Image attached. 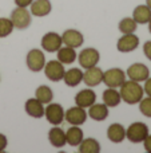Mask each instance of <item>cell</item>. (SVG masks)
<instances>
[{
  "instance_id": "6da1fadb",
  "label": "cell",
  "mask_w": 151,
  "mask_h": 153,
  "mask_svg": "<svg viewBox=\"0 0 151 153\" xmlns=\"http://www.w3.org/2000/svg\"><path fill=\"white\" fill-rule=\"evenodd\" d=\"M120 98L128 105H134V103H139V101L143 98L144 90L141 86V83L136 81H125L120 86Z\"/></svg>"
},
{
  "instance_id": "7a4b0ae2",
  "label": "cell",
  "mask_w": 151,
  "mask_h": 153,
  "mask_svg": "<svg viewBox=\"0 0 151 153\" xmlns=\"http://www.w3.org/2000/svg\"><path fill=\"white\" fill-rule=\"evenodd\" d=\"M149 136V126L143 122H134L126 129V138L134 144L143 143V140Z\"/></svg>"
},
{
  "instance_id": "3957f363",
  "label": "cell",
  "mask_w": 151,
  "mask_h": 153,
  "mask_svg": "<svg viewBox=\"0 0 151 153\" xmlns=\"http://www.w3.org/2000/svg\"><path fill=\"white\" fill-rule=\"evenodd\" d=\"M11 22L18 30H26L31 24V12L24 7H16L11 12Z\"/></svg>"
},
{
  "instance_id": "277c9868",
  "label": "cell",
  "mask_w": 151,
  "mask_h": 153,
  "mask_svg": "<svg viewBox=\"0 0 151 153\" xmlns=\"http://www.w3.org/2000/svg\"><path fill=\"white\" fill-rule=\"evenodd\" d=\"M26 62H27V67H28L31 71H34V73L42 71L45 65L44 53H43L42 50H37V48L29 50L28 54H27Z\"/></svg>"
},
{
  "instance_id": "5b68a950",
  "label": "cell",
  "mask_w": 151,
  "mask_h": 153,
  "mask_svg": "<svg viewBox=\"0 0 151 153\" xmlns=\"http://www.w3.org/2000/svg\"><path fill=\"white\" fill-rule=\"evenodd\" d=\"M44 116L51 125H60L64 121V109L60 103H47L44 108Z\"/></svg>"
},
{
  "instance_id": "8992f818",
  "label": "cell",
  "mask_w": 151,
  "mask_h": 153,
  "mask_svg": "<svg viewBox=\"0 0 151 153\" xmlns=\"http://www.w3.org/2000/svg\"><path fill=\"white\" fill-rule=\"evenodd\" d=\"M99 59H100V54L98 50L90 47V48H84V50L80 51V54L78 55V61L79 65L83 69H90L98 65Z\"/></svg>"
},
{
  "instance_id": "52a82bcc",
  "label": "cell",
  "mask_w": 151,
  "mask_h": 153,
  "mask_svg": "<svg viewBox=\"0 0 151 153\" xmlns=\"http://www.w3.org/2000/svg\"><path fill=\"white\" fill-rule=\"evenodd\" d=\"M126 81V74L122 69H118V67H114V69H110L107 71L103 73V82L107 85V87H120L122 83Z\"/></svg>"
},
{
  "instance_id": "ba28073f",
  "label": "cell",
  "mask_w": 151,
  "mask_h": 153,
  "mask_svg": "<svg viewBox=\"0 0 151 153\" xmlns=\"http://www.w3.org/2000/svg\"><path fill=\"white\" fill-rule=\"evenodd\" d=\"M66 73L64 70V65L59 61H50L45 62L44 65V74L50 81L59 82L63 79V75Z\"/></svg>"
},
{
  "instance_id": "9c48e42d",
  "label": "cell",
  "mask_w": 151,
  "mask_h": 153,
  "mask_svg": "<svg viewBox=\"0 0 151 153\" xmlns=\"http://www.w3.org/2000/svg\"><path fill=\"white\" fill-rule=\"evenodd\" d=\"M63 45L62 40V35H59L58 32H47L43 35L42 38V47L43 50L48 51V53H55Z\"/></svg>"
},
{
  "instance_id": "30bf717a",
  "label": "cell",
  "mask_w": 151,
  "mask_h": 153,
  "mask_svg": "<svg viewBox=\"0 0 151 153\" xmlns=\"http://www.w3.org/2000/svg\"><path fill=\"white\" fill-rule=\"evenodd\" d=\"M64 118L68 124L71 125H83L87 120V113H86L84 108H80V106H74V108H70L67 111H64Z\"/></svg>"
},
{
  "instance_id": "8fae6325",
  "label": "cell",
  "mask_w": 151,
  "mask_h": 153,
  "mask_svg": "<svg viewBox=\"0 0 151 153\" xmlns=\"http://www.w3.org/2000/svg\"><path fill=\"white\" fill-rule=\"evenodd\" d=\"M139 46V38L135 34H123L122 38H119L117 43V48L120 53H131L136 50Z\"/></svg>"
},
{
  "instance_id": "7c38bea8",
  "label": "cell",
  "mask_w": 151,
  "mask_h": 153,
  "mask_svg": "<svg viewBox=\"0 0 151 153\" xmlns=\"http://www.w3.org/2000/svg\"><path fill=\"white\" fill-rule=\"evenodd\" d=\"M127 76L131 81L144 82L150 76V70L143 63H133L127 69Z\"/></svg>"
},
{
  "instance_id": "4fadbf2b",
  "label": "cell",
  "mask_w": 151,
  "mask_h": 153,
  "mask_svg": "<svg viewBox=\"0 0 151 153\" xmlns=\"http://www.w3.org/2000/svg\"><path fill=\"white\" fill-rule=\"evenodd\" d=\"M62 40L66 46L68 47H72V48H76V47H80L84 42V38H83V34L79 32L78 30H66L62 35Z\"/></svg>"
},
{
  "instance_id": "5bb4252c",
  "label": "cell",
  "mask_w": 151,
  "mask_h": 153,
  "mask_svg": "<svg viewBox=\"0 0 151 153\" xmlns=\"http://www.w3.org/2000/svg\"><path fill=\"white\" fill-rule=\"evenodd\" d=\"M83 82L90 87L98 86L99 83L103 82V71L96 66L86 69V71L83 73Z\"/></svg>"
},
{
  "instance_id": "9a60e30c",
  "label": "cell",
  "mask_w": 151,
  "mask_h": 153,
  "mask_svg": "<svg viewBox=\"0 0 151 153\" xmlns=\"http://www.w3.org/2000/svg\"><path fill=\"white\" fill-rule=\"evenodd\" d=\"M24 109H26V113L29 117H34V118H42L44 116V103H42L37 98L27 100Z\"/></svg>"
},
{
  "instance_id": "2e32d148",
  "label": "cell",
  "mask_w": 151,
  "mask_h": 153,
  "mask_svg": "<svg viewBox=\"0 0 151 153\" xmlns=\"http://www.w3.org/2000/svg\"><path fill=\"white\" fill-rule=\"evenodd\" d=\"M96 102V94L91 89H83L75 97V103L80 108H90L92 103Z\"/></svg>"
},
{
  "instance_id": "e0dca14e",
  "label": "cell",
  "mask_w": 151,
  "mask_h": 153,
  "mask_svg": "<svg viewBox=\"0 0 151 153\" xmlns=\"http://www.w3.org/2000/svg\"><path fill=\"white\" fill-rule=\"evenodd\" d=\"M29 7H31V13L37 18H43V16L48 15L52 10L50 0H34Z\"/></svg>"
},
{
  "instance_id": "ac0fdd59",
  "label": "cell",
  "mask_w": 151,
  "mask_h": 153,
  "mask_svg": "<svg viewBox=\"0 0 151 153\" xmlns=\"http://www.w3.org/2000/svg\"><path fill=\"white\" fill-rule=\"evenodd\" d=\"M48 140H50V144L55 148H62V146L66 145V132H64L62 128L59 126H54L50 129L48 132Z\"/></svg>"
},
{
  "instance_id": "d6986e66",
  "label": "cell",
  "mask_w": 151,
  "mask_h": 153,
  "mask_svg": "<svg viewBox=\"0 0 151 153\" xmlns=\"http://www.w3.org/2000/svg\"><path fill=\"white\" fill-rule=\"evenodd\" d=\"M88 116L94 121H104L108 117V106L106 103H92L88 108Z\"/></svg>"
},
{
  "instance_id": "ffe728a7",
  "label": "cell",
  "mask_w": 151,
  "mask_h": 153,
  "mask_svg": "<svg viewBox=\"0 0 151 153\" xmlns=\"http://www.w3.org/2000/svg\"><path fill=\"white\" fill-rule=\"evenodd\" d=\"M107 137L111 143L119 144L126 138V129L120 124H112L107 129Z\"/></svg>"
},
{
  "instance_id": "44dd1931",
  "label": "cell",
  "mask_w": 151,
  "mask_h": 153,
  "mask_svg": "<svg viewBox=\"0 0 151 153\" xmlns=\"http://www.w3.org/2000/svg\"><path fill=\"white\" fill-rule=\"evenodd\" d=\"M63 81H64V83H66L67 86H70V87L78 86V85L83 81V71L80 69H76V67L70 69L68 71L64 73Z\"/></svg>"
},
{
  "instance_id": "7402d4cb",
  "label": "cell",
  "mask_w": 151,
  "mask_h": 153,
  "mask_svg": "<svg viewBox=\"0 0 151 153\" xmlns=\"http://www.w3.org/2000/svg\"><path fill=\"white\" fill-rule=\"evenodd\" d=\"M83 138H84V133H83V130L80 129L78 125L71 126L66 132V141H67V144H70L71 146H78L82 143Z\"/></svg>"
},
{
  "instance_id": "603a6c76",
  "label": "cell",
  "mask_w": 151,
  "mask_h": 153,
  "mask_svg": "<svg viewBox=\"0 0 151 153\" xmlns=\"http://www.w3.org/2000/svg\"><path fill=\"white\" fill-rule=\"evenodd\" d=\"M122 101L120 93L114 87H107L103 91V103H106L108 108H115Z\"/></svg>"
},
{
  "instance_id": "cb8c5ba5",
  "label": "cell",
  "mask_w": 151,
  "mask_h": 153,
  "mask_svg": "<svg viewBox=\"0 0 151 153\" xmlns=\"http://www.w3.org/2000/svg\"><path fill=\"white\" fill-rule=\"evenodd\" d=\"M133 19L138 24H146L150 22L151 19V10L149 8V5H138L135 7L133 12Z\"/></svg>"
},
{
  "instance_id": "d4e9b609",
  "label": "cell",
  "mask_w": 151,
  "mask_h": 153,
  "mask_svg": "<svg viewBox=\"0 0 151 153\" xmlns=\"http://www.w3.org/2000/svg\"><path fill=\"white\" fill-rule=\"evenodd\" d=\"M76 59V53L72 47L64 46L58 50V61L62 62L63 65H71Z\"/></svg>"
},
{
  "instance_id": "484cf974",
  "label": "cell",
  "mask_w": 151,
  "mask_h": 153,
  "mask_svg": "<svg viewBox=\"0 0 151 153\" xmlns=\"http://www.w3.org/2000/svg\"><path fill=\"white\" fill-rule=\"evenodd\" d=\"M79 152L80 153H99L100 152V144L95 138H83L82 143L79 144Z\"/></svg>"
},
{
  "instance_id": "4316f807",
  "label": "cell",
  "mask_w": 151,
  "mask_h": 153,
  "mask_svg": "<svg viewBox=\"0 0 151 153\" xmlns=\"http://www.w3.org/2000/svg\"><path fill=\"white\" fill-rule=\"evenodd\" d=\"M35 98H37L42 103H50L54 98V93L50 86L42 85V86H39L36 89V91H35Z\"/></svg>"
},
{
  "instance_id": "83f0119b",
  "label": "cell",
  "mask_w": 151,
  "mask_h": 153,
  "mask_svg": "<svg viewBox=\"0 0 151 153\" xmlns=\"http://www.w3.org/2000/svg\"><path fill=\"white\" fill-rule=\"evenodd\" d=\"M118 28L122 34H133L138 28V23L133 18H123L118 24Z\"/></svg>"
},
{
  "instance_id": "f1b7e54d",
  "label": "cell",
  "mask_w": 151,
  "mask_h": 153,
  "mask_svg": "<svg viewBox=\"0 0 151 153\" xmlns=\"http://www.w3.org/2000/svg\"><path fill=\"white\" fill-rule=\"evenodd\" d=\"M15 28L11 22V19L7 18H0V38H5L12 32V30Z\"/></svg>"
},
{
  "instance_id": "f546056e",
  "label": "cell",
  "mask_w": 151,
  "mask_h": 153,
  "mask_svg": "<svg viewBox=\"0 0 151 153\" xmlns=\"http://www.w3.org/2000/svg\"><path fill=\"white\" fill-rule=\"evenodd\" d=\"M139 110H141V113L143 116L151 118V97L142 98L139 101Z\"/></svg>"
},
{
  "instance_id": "4dcf8cb0",
  "label": "cell",
  "mask_w": 151,
  "mask_h": 153,
  "mask_svg": "<svg viewBox=\"0 0 151 153\" xmlns=\"http://www.w3.org/2000/svg\"><path fill=\"white\" fill-rule=\"evenodd\" d=\"M143 53L146 55V58L151 61V40H149V42H146L143 45Z\"/></svg>"
},
{
  "instance_id": "1f68e13d",
  "label": "cell",
  "mask_w": 151,
  "mask_h": 153,
  "mask_svg": "<svg viewBox=\"0 0 151 153\" xmlns=\"http://www.w3.org/2000/svg\"><path fill=\"white\" fill-rule=\"evenodd\" d=\"M7 144H8V140L3 133H0V152H4L5 148H7Z\"/></svg>"
},
{
  "instance_id": "d6a6232c",
  "label": "cell",
  "mask_w": 151,
  "mask_h": 153,
  "mask_svg": "<svg viewBox=\"0 0 151 153\" xmlns=\"http://www.w3.org/2000/svg\"><path fill=\"white\" fill-rule=\"evenodd\" d=\"M143 90H144V93H146L149 97H151V78H150V76L146 79V81H144Z\"/></svg>"
},
{
  "instance_id": "836d02e7",
  "label": "cell",
  "mask_w": 151,
  "mask_h": 153,
  "mask_svg": "<svg viewBox=\"0 0 151 153\" xmlns=\"http://www.w3.org/2000/svg\"><path fill=\"white\" fill-rule=\"evenodd\" d=\"M32 1H34V0H15V4L18 5V7L27 8V7H29V5H31Z\"/></svg>"
},
{
  "instance_id": "e575fe53",
  "label": "cell",
  "mask_w": 151,
  "mask_h": 153,
  "mask_svg": "<svg viewBox=\"0 0 151 153\" xmlns=\"http://www.w3.org/2000/svg\"><path fill=\"white\" fill-rule=\"evenodd\" d=\"M143 145H144V149H146V152L151 153V134H149L143 140Z\"/></svg>"
},
{
  "instance_id": "d590c367",
  "label": "cell",
  "mask_w": 151,
  "mask_h": 153,
  "mask_svg": "<svg viewBox=\"0 0 151 153\" xmlns=\"http://www.w3.org/2000/svg\"><path fill=\"white\" fill-rule=\"evenodd\" d=\"M146 3H147V5H149V8L151 10V0H146Z\"/></svg>"
},
{
  "instance_id": "8d00e7d4",
  "label": "cell",
  "mask_w": 151,
  "mask_h": 153,
  "mask_svg": "<svg viewBox=\"0 0 151 153\" xmlns=\"http://www.w3.org/2000/svg\"><path fill=\"white\" fill-rule=\"evenodd\" d=\"M149 31H150V34H151V19H150V22H149Z\"/></svg>"
}]
</instances>
